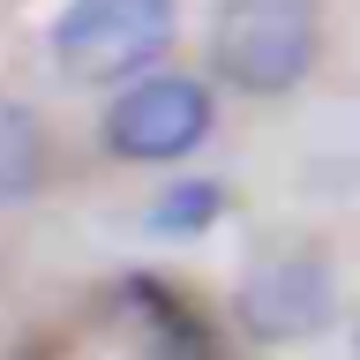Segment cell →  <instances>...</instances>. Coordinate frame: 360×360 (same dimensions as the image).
<instances>
[{
	"instance_id": "1",
	"label": "cell",
	"mask_w": 360,
	"mask_h": 360,
	"mask_svg": "<svg viewBox=\"0 0 360 360\" xmlns=\"http://www.w3.org/2000/svg\"><path fill=\"white\" fill-rule=\"evenodd\" d=\"M315 53H323V22L308 0H218L210 15V68L248 98L300 90Z\"/></svg>"
},
{
	"instance_id": "2",
	"label": "cell",
	"mask_w": 360,
	"mask_h": 360,
	"mask_svg": "<svg viewBox=\"0 0 360 360\" xmlns=\"http://www.w3.org/2000/svg\"><path fill=\"white\" fill-rule=\"evenodd\" d=\"M180 0H68L53 22V60L68 83H135L165 60Z\"/></svg>"
},
{
	"instance_id": "3",
	"label": "cell",
	"mask_w": 360,
	"mask_h": 360,
	"mask_svg": "<svg viewBox=\"0 0 360 360\" xmlns=\"http://www.w3.org/2000/svg\"><path fill=\"white\" fill-rule=\"evenodd\" d=\"M210 90L195 75H173V68H150V75H135L120 98L105 105V150L128 158V165H173L188 158L210 135Z\"/></svg>"
},
{
	"instance_id": "4",
	"label": "cell",
	"mask_w": 360,
	"mask_h": 360,
	"mask_svg": "<svg viewBox=\"0 0 360 360\" xmlns=\"http://www.w3.org/2000/svg\"><path fill=\"white\" fill-rule=\"evenodd\" d=\"M233 315H240V330L263 338V345H300V338L330 330L338 278H330L323 255H308V248L263 255V263L240 278V292H233Z\"/></svg>"
},
{
	"instance_id": "5",
	"label": "cell",
	"mask_w": 360,
	"mask_h": 360,
	"mask_svg": "<svg viewBox=\"0 0 360 360\" xmlns=\"http://www.w3.org/2000/svg\"><path fill=\"white\" fill-rule=\"evenodd\" d=\"M45 188V135L38 112L0 98V202H30Z\"/></svg>"
},
{
	"instance_id": "6",
	"label": "cell",
	"mask_w": 360,
	"mask_h": 360,
	"mask_svg": "<svg viewBox=\"0 0 360 360\" xmlns=\"http://www.w3.org/2000/svg\"><path fill=\"white\" fill-rule=\"evenodd\" d=\"M218 210H225V188H218V180H173V188L150 202V233H165V240H195Z\"/></svg>"
},
{
	"instance_id": "7",
	"label": "cell",
	"mask_w": 360,
	"mask_h": 360,
	"mask_svg": "<svg viewBox=\"0 0 360 360\" xmlns=\"http://www.w3.org/2000/svg\"><path fill=\"white\" fill-rule=\"evenodd\" d=\"M353 360H360V323H353Z\"/></svg>"
}]
</instances>
